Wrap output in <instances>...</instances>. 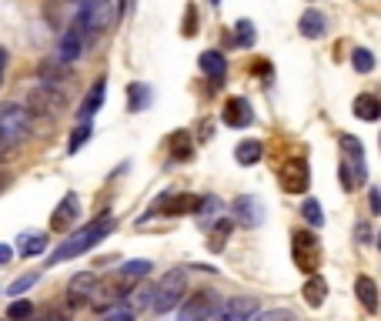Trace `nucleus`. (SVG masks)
<instances>
[{
  "instance_id": "f257e3e1",
  "label": "nucleus",
  "mask_w": 381,
  "mask_h": 321,
  "mask_svg": "<svg viewBox=\"0 0 381 321\" xmlns=\"http://www.w3.org/2000/svg\"><path fill=\"white\" fill-rule=\"evenodd\" d=\"M118 228V221H114V214H98L90 224H84V228H77L67 241H61L57 244V251L51 258H47V268H54V265H61V261H71V258H77V255H84V251H90L98 241H104L110 231Z\"/></svg>"
},
{
  "instance_id": "f03ea898",
  "label": "nucleus",
  "mask_w": 381,
  "mask_h": 321,
  "mask_svg": "<svg viewBox=\"0 0 381 321\" xmlns=\"http://www.w3.org/2000/svg\"><path fill=\"white\" fill-rule=\"evenodd\" d=\"M114 21H118L114 0H80V11H77L74 27L88 37V33H104L108 27H114Z\"/></svg>"
},
{
  "instance_id": "7ed1b4c3",
  "label": "nucleus",
  "mask_w": 381,
  "mask_h": 321,
  "mask_svg": "<svg viewBox=\"0 0 381 321\" xmlns=\"http://www.w3.org/2000/svg\"><path fill=\"white\" fill-rule=\"evenodd\" d=\"M187 295V271L184 268H171L167 275L161 278V285L154 288V298H151V308L157 315H167V311H174Z\"/></svg>"
},
{
  "instance_id": "20e7f679",
  "label": "nucleus",
  "mask_w": 381,
  "mask_h": 321,
  "mask_svg": "<svg viewBox=\"0 0 381 321\" xmlns=\"http://www.w3.org/2000/svg\"><path fill=\"white\" fill-rule=\"evenodd\" d=\"M27 111H31V117H61L67 111V94L61 88L37 84L27 94Z\"/></svg>"
},
{
  "instance_id": "39448f33",
  "label": "nucleus",
  "mask_w": 381,
  "mask_h": 321,
  "mask_svg": "<svg viewBox=\"0 0 381 321\" xmlns=\"http://www.w3.org/2000/svg\"><path fill=\"white\" fill-rule=\"evenodd\" d=\"M291 258H294V265H298V271L315 275L318 268H321V258H325V251H321V241H318V234H311V231H294L291 234Z\"/></svg>"
},
{
  "instance_id": "423d86ee",
  "label": "nucleus",
  "mask_w": 381,
  "mask_h": 321,
  "mask_svg": "<svg viewBox=\"0 0 381 321\" xmlns=\"http://www.w3.org/2000/svg\"><path fill=\"white\" fill-rule=\"evenodd\" d=\"M31 131H33V117L27 107H21V104H0V134H4L11 144L27 141Z\"/></svg>"
},
{
  "instance_id": "0eeeda50",
  "label": "nucleus",
  "mask_w": 381,
  "mask_h": 321,
  "mask_svg": "<svg viewBox=\"0 0 381 321\" xmlns=\"http://www.w3.org/2000/svg\"><path fill=\"white\" fill-rule=\"evenodd\" d=\"M218 301H221L218 291H211V288L194 291V295L181 305L177 321H211V315H214V308H218Z\"/></svg>"
},
{
  "instance_id": "6e6552de",
  "label": "nucleus",
  "mask_w": 381,
  "mask_h": 321,
  "mask_svg": "<svg viewBox=\"0 0 381 321\" xmlns=\"http://www.w3.org/2000/svg\"><path fill=\"white\" fill-rule=\"evenodd\" d=\"M278 181H281V188L288 191V194H301V191H308V184H311L308 164L301 157H288V161L278 167Z\"/></svg>"
},
{
  "instance_id": "1a4fd4ad",
  "label": "nucleus",
  "mask_w": 381,
  "mask_h": 321,
  "mask_svg": "<svg viewBox=\"0 0 381 321\" xmlns=\"http://www.w3.org/2000/svg\"><path fill=\"white\" fill-rule=\"evenodd\" d=\"M197 201L194 194H161L154 201V208L144 214V218H154V214H171V218H181V214H194L197 211Z\"/></svg>"
},
{
  "instance_id": "9d476101",
  "label": "nucleus",
  "mask_w": 381,
  "mask_h": 321,
  "mask_svg": "<svg viewBox=\"0 0 381 321\" xmlns=\"http://www.w3.org/2000/svg\"><path fill=\"white\" fill-rule=\"evenodd\" d=\"M231 221L234 224H244V228H258V224L264 221V204L254 194H241V198H234V204H231Z\"/></svg>"
},
{
  "instance_id": "9b49d317",
  "label": "nucleus",
  "mask_w": 381,
  "mask_h": 321,
  "mask_svg": "<svg viewBox=\"0 0 381 321\" xmlns=\"http://www.w3.org/2000/svg\"><path fill=\"white\" fill-rule=\"evenodd\" d=\"M258 311V301L254 298H224L218 301V308L211 318L214 321H251Z\"/></svg>"
},
{
  "instance_id": "f8f14e48",
  "label": "nucleus",
  "mask_w": 381,
  "mask_h": 321,
  "mask_svg": "<svg viewBox=\"0 0 381 321\" xmlns=\"http://www.w3.org/2000/svg\"><path fill=\"white\" fill-rule=\"evenodd\" d=\"M88 51V37L77 31V27H67L64 33H61V41H57V60H64V64H71V60H77V57Z\"/></svg>"
},
{
  "instance_id": "ddd939ff",
  "label": "nucleus",
  "mask_w": 381,
  "mask_h": 321,
  "mask_svg": "<svg viewBox=\"0 0 381 321\" xmlns=\"http://www.w3.org/2000/svg\"><path fill=\"white\" fill-rule=\"evenodd\" d=\"M94 281H98L94 271H80V275L71 278V281H67V308H80V305H88Z\"/></svg>"
},
{
  "instance_id": "4468645a",
  "label": "nucleus",
  "mask_w": 381,
  "mask_h": 321,
  "mask_svg": "<svg viewBox=\"0 0 381 321\" xmlns=\"http://www.w3.org/2000/svg\"><path fill=\"white\" fill-rule=\"evenodd\" d=\"M37 78H41V84H47V88H61V84L71 80V67H67L64 60H57V57H47V60L37 64Z\"/></svg>"
},
{
  "instance_id": "2eb2a0df",
  "label": "nucleus",
  "mask_w": 381,
  "mask_h": 321,
  "mask_svg": "<svg viewBox=\"0 0 381 321\" xmlns=\"http://www.w3.org/2000/svg\"><path fill=\"white\" fill-rule=\"evenodd\" d=\"M221 117H224V124H228V127H248L251 121H254V111H251V104L244 98H231L228 104H224V114H221Z\"/></svg>"
},
{
  "instance_id": "dca6fc26",
  "label": "nucleus",
  "mask_w": 381,
  "mask_h": 321,
  "mask_svg": "<svg viewBox=\"0 0 381 321\" xmlns=\"http://www.w3.org/2000/svg\"><path fill=\"white\" fill-rule=\"evenodd\" d=\"M77 214H80V201H77V194H67V198L57 204L54 218H51V228H54V231H64L67 224L77 221Z\"/></svg>"
},
{
  "instance_id": "f3484780",
  "label": "nucleus",
  "mask_w": 381,
  "mask_h": 321,
  "mask_svg": "<svg viewBox=\"0 0 381 321\" xmlns=\"http://www.w3.org/2000/svg\"><path fill=\"white\" fill-rule=\"evenodd\" d=\"M151 261H147V258H137V261H127V265L120 268L118 271V281H120V288L124 291H131L134 285H137V281H141L144 275H147V271H151Z\"/></svg>"
},
{
  "instance_id": "a211bd4d",
  "label": "nucleus",
  "mask_w": 381,
  "mask_h": 321,
  "mask_svg": "<svg viewBox=\"0 0 381 321\" xmlns=\"http://www.w3.org/2000/svg\"><path fill=\"white\" fill-rule=\"evenodd\" d=\"M338 144H341V154H345V161H348V164H355V171L365 177V147H361L358 137L341 134V137H338Z\"/></svg>"
},
{
  "instance_id": "6ab92c4d",
  "label": "nucleus",
  "mask_w": 381,
  "mask_h": 321,
  "mask_svg": "<svg viewBox=\"0 0 381 321\" xmlns=\"http://www.w3.org/2000/svg\"><path fill=\"white\" fill-rule=\"evenodd\" d=\"M298 31L305 33L308 41H318V37H325V31H328V17L321 11H305L301 21H298Z\"/></svg>"
},
{
  "instance_id": "aec40b11",
  "label": "nucleus",
  "mask_w": 381,
  "mask_h": 321,
  "mask_svg": "<svg viewBox=\"0 0 381 321\" xmlns=\"http://www.w3.org/2000/svg\"><path fill=\"white\" fill-rule=\"evenodd\" d=\"M355 295H358V301L365 305V311H368V315H375V311H378V285H375L368 275L355 278Z\"/></svg>"
},
{
  "instance_id": "412c9836",
  "label": "nucleus",
  "mask_w": 381,
  "mask_h": 321,
  "mask_svg": "<svg viewBox=\"0 0 381 321\" xmlns=\"http://www.w3.org/2000/svg\"><path fill=\"white\" fill-rule=\"evenodd\" d=\"M301 295H305V301L311 305V308H321V305H325V298H328V281L318 275V271H315V275H308Z\"/></svg>"
},
{
  "instance_id": "4be33fe9",
  "label": "nucleus",
  "mask_w": 381,
  "mask_h": 321,
  "mask_svg": "<svg viewBox=\"0 0 381 321\" xmlns=\"http://www.w3.org/2000/svg\"><path fill=\"white\" fill-rule=\"evenodd\" d=\"M104 90H108V84H104V78H100V80H94V88H90V94H88V98H84V107L77 111V117H80V121H90V117H94V114L100 111V104H104Z\"/></svg>"
},
{
  "instance_id": "5701e85b",
  "label": "nucleus",
  "mask_w": 381,
  "mask_h": 321,
  "mask_svg": "<svg viewBox=\"0 0 381 321\" xmlns=\"http://www.w3.org/2000/svg\"><path fill=\"white\" fill-rule=\"evenodd\" d=\"M355 114H358L361 121L375 124L381 117V100L375 94H361V98H355Z\"/></svg>"
},
{
  "instance_id": "b1692460",
  "label": "nucleus",
  "mask_w": 381,
  "mask_h": 321,
  "mask_svg": "<svg viewBox=\"0 0 381 321\" xmlns=\"http://www.w3.org/2000/svg\"><path fill=\"white\" fill-rule=\"evenodd\" d=\"M197 67L204 70L207 78H214V80H221V78H224V70H228L224 54H218V51H204V54H201V60H197Z\"/></svg>"
},
{
  "instance_id": "393cba45",
  "label": "nucleus",
  "mask_w": 381,
  "mask_h": 321,
  "mask_svg": "<svg viewBox=\"0 0 381 321\" xmlns=\"http://www.w3.org/2000/svg\"><path fill=\"white\" fill-rule=\"evenodd\" d=\"M234 157H238V164H244V167H251V164H258L264 157V147H261V141H241L238 147H234Z\"/></svg>"
},
{
  "instance_id": "a878e982",
  "label": "nucleus",
  "mask_w": 381,
  "mask_h": 321,
  "mask_svg": "<svg viewBox=\"0 0 381 321\" xmlns=\"http://www.w3.org/2000/svg\"><path fill=\"white\" fill-rule=\"evenodd\" d=\"M167 151H171V157H174V161H187V157L194 154V137H191L187 131H174V137H171Z\"/></svg>"
},
{
  "instance_id": "bb28decb",
  "label": "nucleus",
  "mask_w": 381,
  "mask_h": 321,
  "mask_svg": "<svg viewBox=\"0 0 381 321\" xmlns=\"http://www.w3.org/2000/svg\"><path fill=\"white\" fill-rule=\"evenodd\" d=\"M151 298H154V288H147V285H134L127 295H124V301H127V308L131 311H144V308H151Z\"/></svg>"
},
{
  "instance_id": "cd10ccee",
  "label": "nucleus",
  "mask_w": 381,
  "mask_h": 321,
  "mask_svg": "<svg viewBox=\"0 0 381 321\" xmlns=\"http://www.w3.org/2000/svg\"><path fill=\"white\" fill-rule=\"evenodd\" d=\"M194 214H197V221L207 228V224L214 221V218H221V198H214V194L201 198V201H197V211H194Z\"/></svg>"
},
{
  "instance_id": "c85d7f7f",
  "label": "nucleus",
  "mask_w": 381,
  "mask_h": 321,
  "mask_svg": "<svg viewBox=\"0 0 381 321\" xmlns=\"http://www.w3.org/2000/svg\"><path fill=\"white\" fill-rule=\"evenodd\" d=\"M21 255L24 258H37V255H44L47 251V234L44 231H37V234H24L21 238Z\"/></svg>"
},
{
  "instance_id": "c756f323",
  "label": "nucleus",
  "mask_w": 381,
  "mask_h": 321,
  "mask_svg": "<svg viewBox=\"0 0 381 321\" xmlns=\"http://www.w3.org/2000/svg\"><path fill=\"white\" fill-rule=\"evenodd\" d=\"M231 228H234V221H228V218H224V221H214V228H211V241H207V248H211V251H221V248H224V244H228V238H231Z\"/></svg>"
},
{
  "instance_id": "7c9ffc66",
  "label": "nucleus",
  "mask_w": 381,
  "mask_h": 321,
  "mask_svg": "<svg viewBox=\"0 0 381 321\" xmlns=\"http://www.w3.org/2000/svg\"><path fill=\"white\" fill-rule=\"evenodd\" d=\"M351 67H355L358 74H371V70H375V54H371L368 47H355V54H351Z\"/></svg>"
},
{
  "instance_id": "2f4dec72",
  "label": "nucleus",
  "mask_w": 381,
  "mask_h": 321,
  "mask_svg": "<svg viewBox=\"0 0 381 321\" xmlns=\"http://www.w3.org/2000/svg\"><path fill=\"white\" fill-rule=\"evenodd\" d=\"M90 134H94L90 121H80V127H77V131L71 134V144H67V151H71V154H77V151H80V147H84V144L90 141Z\"/></svg>"
},
{
  "instance_id": "473e14b6",
  "label": "nucleus",
  "mask_w": 381,
  "mask_h": 321,
  "mask_svg": "<svg viewBox=\"0 0 381 321\" xmlns=\"http://www.w3.org/2000/svg\"><path fill=\"white\" fill-rule=\"evenodd\" d=\"M71 318V311H61L57 305H47V308H41V311H31V318L27 321H67Z\"/></svg>"
},
{
  "instance_id": "72a5a7b5",
  "label": "nucleus",
  "mask_w": 381,
  "mask_h": 321,
  "mask_svg": "<svg viewBox=\"0 0 381 321\" xmlns=\"http://www.w3.org/2000/svg\"><path fill=\"white\" fill-rule=\"evenodd\" d=\"M301 214H305V221L311 224V228H321L325 224V214H321V204H318L315 198L305 201V208H301Z\"/></svg>"
},
{
  "instance_id": "f704fd0d",
  "label": "nucleus",
  "mask_w": 381,
  "mask_h": 321,
  "mask_svg": "<svg viewBox=\"0 0 381 321\" xmlns=\"http://www.w3.org/2000/svg\"><path fill=\"white\" fill-rule=\"evenodd\" d=\"M251 321H298L294 318V311H288V308H271V311H254V318Z\"/></svg>"
},
{
  "instance_id": "c9c22d12",
  "label": "nucleus",
  "mask_w": 381,
  "mask_h": 321,
  "mask_svg": "<svg viewBox=\"0 0 381 321\" xmlns=\"http://www.w3.org/2000/svg\"><path fill=\"white\" fill-rule=\"evenodd\" d=\"M234 27H238L234 44H238V47H251V44H254V23H251V21H238Z\"/></svg>"
},
{
  "instance_id": "e433bc0d",
  "label": "nucleus",
  "mask_w": 381,
  "mask_h": 321,
  "mask_svg": "<svg viewBox=\"0 0 381 321\" xmlns=\"http://www.w3.org/2000/svg\"><path fill=\"white\" fill-rule=\"evenodd\" d=\"M31 311H33L31 301H14L11 308H7V318H11V321H27V318H31Z\"/></svg>"
},
{
  "instance_id": "4c0bfd02",
  "label": "nucleus",
  "mask_w": 381,
  "mask_h": 321,
  "mask_svg": "<svg viewBox=\"0 0 381 321\" xmlns=\"http://www.w3.org/2000/svg\"><path fill=\"white\" fill-rule=\"evenodd\" d=\"M147 100H151V90H147V88H137V84H134V88H131V111H141Z\"/></svg>"
},
{
  "instance_id": "58836bf2",
  "label": "nucleus",
  "mask_w": 381,
  "mask_h": 321,
  "mask_svg": "<svg viewBox=\"0 0 381 321\" xmlns=\"http://www.w3.org/2000/svg\"><path fill=\"white\" fill-rule=\"evenodd\" d=\"M37 285V275H24V278H17L11 288H7V295H24L27 288H33Z\"/></svg>"
},
{
  "instance_id": "ea45409f",
  "label": "nucleus",
  "mask_w": 381,
  "mask_h": 321,
  "mask_svg": "<svg viewBox=\"0 0 381 321\" xmlns=\"http://www.w3.org/2000/svg\"><path fill=\"white\" fill-rule=\"evenodd\" d=\"M104 321H137V318H134L131 308H110L108 315H104Z\"/></svg>"
},
{
  "instance_id": "a19ab883",
  "label": "nucleus",
  "mask_w": 381,
  "mask_h": 321,
  "mask_svg": "<svg viewBox=\"0 0 381 321\" xmlns=\"http://www.w3.org/2000/svg\"><path fill=\"white\" fill-rule=\"evenodd\" d=\"M355 238H358L361 244H371V224L368 221H358V224H355Z\"/></svg>"
},
{
  "instance_id": "79ce46f5",
  "label": "nucleus",
  "mask_w": 381,
  "mask_h": 321,
  "mask_svg": "<svg viewBox=\"0 0 381 321\" xmlns=\"http://www.w3.org/2000/svg\"><path fill=\"white\" fill-rule=\"evenodd\" d=\"M11 151H14V144L0 134V164H7V157H11Z\"/></svg>"
},
{
  "instance_id": "37998d69",
  "label": "nucleus",
  "mask_w": 381,
  "mask_h": 321,
  "mask_svg": "<svg viewBox=\"0 0 381 321\" xmlns=\"http://www.w3.org/2000/svg\"><path fill=\"white\" fill-rule=\"evenodd\" d=\"M194 31H197V14L187 11V17H184V37H191Z\"/></svg>"
},
{
  "instance_id": "c03bdc74",
  "label": "nucleus",
  "mask_w": 381,
  "mask_h": 321,
  "mask_svg": "<svg viewBox=\"0 0 381 321\" xmlns=\"http://www.w3.org/2000/svg\"><path fill=\"white\" fill-rule=\"evenodd\" d=\"M368 201H371V211H375V214H378V211H381V198H378V191H375V188H371Z\"/></svg>"
},
{
  "instance_id": "a18cd8bd",
  "label": "nucleus",
  "mask_w": 381,
  "mask_h": 321,
  "mask_svg": "<svg viewBox=\"0 0 381 321\" xmlns=\"http://www.w3.org/2000/svg\"><path fill=\"white\" fill-rule=\"evenodd\" d=\"M11 258H14V251H11V248H7V244H0V265H7Z\"/></svg>"
},
{
  "instance_id": "49530a36",
  "label": "nucleus",
  "mask_w": 381,
  "mask_h": 321,
  "mask_svg": "<svg viewBox=\"0 0 381 321\" xmlns=\"http://www.w3.org/2000/svg\"><path fill=\"white\" fill-rule=\"evenodd\" d=\"M4 67H7V51L0 47V70H4Z\"/></svg>"
},
{
  "instance_id": "de8ad7c7",
  "label": "nucleus",
  "mask_w": 381,
  "mask_h": 321,
  "mask_svg": "<svg viewBox=\"0 0 381 321\" xmlns=\"http://www.w3.org/2000/svg\"><path fill=\"white\" fill-rule=\"evenodd\" d=\"M211 4H214V7H218V4H221V0H211Z\"/></svg>"
},
{
  "instance_id": "09e8293b",
  "label": "nucleus",
  "mask_w": 381,
  "mask_h": 321,
  "mask_svg": "<svg viewBox=\"0 0 381 321\" xmlns=\"http://www.w3.org/2000/svg\"><path fill=\"white\" fill-rule=\"evenodd\" d=\"M0 78H4V70H0Z\"/></svg>"
},
{
  "instance_id": "8fccbe9b",
  "label": "nucleus",
  "mask_w": 381,
  "mask_h": 321,
  "mask_svg": "<svg viewBox=\"0 0 381 321\" xmlns=\"http://www.w3.org/2000/svg\"><path fill=\"white\" fill-rule=\"evenodd\" d=\"M74 4H80V0H74Z\"/></svg>"
}]
</instances>
